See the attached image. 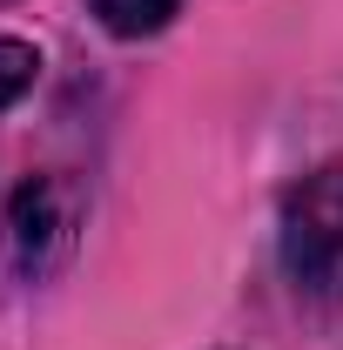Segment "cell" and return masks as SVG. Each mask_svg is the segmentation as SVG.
I'll list each match as a JSON object with an SVG mask.
<instances>
[{
	"instance_id": "cell-1",
	"label": "cell",
	"mask_w": 343,
	"mask_h": 350,
	"mask_svg": "<svg viewBox=\"0 0 343 350\" xmlns=\"http://www.w3.org/2000/svg\"><path fill=\"white\" fill-rule=\"evenodd\" d=\"M283 269L297 290L343 304V162L303 175L283 196Z\"/></svg>"
},
{
	"instance_id": "cell-2",
	"label": "cell",
	"mask_w": 343,
	"mask_h": 350,
	"mask_svg": "<svg viewBox=\"0 0 343 350\" xmlns=\"http://www.w3.org/2000/svg\"><path fill=\"white\" fill-rule=\"evenodd\" d=\"M87 7H94V21H101L108 34H122V41L155 34V27L175 14V0H87Z\"/></svg>"
},
{
	"instance_id": "cell-3",
	"label": "cell",
	"mask_w": 343,
	"mask_h": 350,
	"mask_svg": "<svg viewBox=\"0 0 343 350\" xmlns=\"http://www.w3.org/2000/svg\"><path fill=\"white\" fill-rule=\"evenodd\" d=\"M34 75H41V54L27 41H0V108H14L27 88H34Z\"/></svg>"
}]
</instances>
